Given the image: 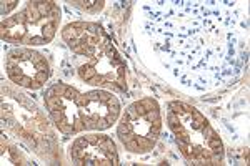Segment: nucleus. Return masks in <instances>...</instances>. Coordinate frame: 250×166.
Instances as JSON below:
<instances>
[{
	"instance_id": "f257e3e1",
	"label": "nucleus",
	"mask_w": 250,
	"mask_h": 166,
	"mask_svg": "<svg viewBox=\"0 0 250 166\" xmlns=\"http://www.w3.org/2000/svg\"><path fill=\"white\" fill-rule=\"evenodd\" d=\"M230 2H155L147 30L164 63L182 82L210 88L237 72V20Z\"/></svg>"
},
{
	"instance_id": "f03ea898",
	"label": "nucleus",
	"mask_w": 250,
	"mask_h": 166,
	"mask_svg": "<svg viewBox=\"0 0 250 166\" xmlns=\"http://www.w3.org/2000/svg\"><path fill=\"white\" fill-rule=\"evenodd\" d=\"M72 65L80 78L102 90L125 92L127 65L110 35L99 23L72 22L62 30Z\"/></svg>"
},
{
	"instance_id": "7ed1b4c3",
	"label": "nucleus",
	"mask_w": 250,
	"mask_h": 166,
	"mask_svg": "<svg viewBox=\"0 0 250 166\" xmlns=\"http://www.w3.org/2000/svg\"><path fill=\"white\" fill-rule=\"evenodd\" d=\"M48 115L63 135L102 131L120 115V103L112 92H80L65 83H55L43 93Z\"/></svg>"
},
{
	"instance_id": "20e7f679",
	"label": "nucleus",
	"mask_w": 250,
	"mask_h": 166,
	"mask_svg": "<svg viewBox=\"0 0 250 166\" xmlns=\"http://www.w3.org/2000/svg\"><path fill=\"white\" fill-rule=\"evenodd\" d=\"M167 123L177 148L192 165L213 166L224 160V145L219 133L195 107L172 102L167 110Z\"/></svg>"
},
{
	"instance_id": "39448f33",
	"label": "nucleus",
	"mask_w": 250,
	"mask_h": 166,
	"mask_svg": "<svg viewBox=\"0 0 250 166\" xmlns=\"http://www.w3.org/2000/svg\"><path fill=\"white\" fill-rule=\"evenodd\" d=\"M60 23V7L52 0L29 2L22 10L2 20V40L12 45L39 47L54 40Z\"/></svg>"
},
{
	"instance_id": "423d86ee",
	"label": "nucleus",
	"mask_w": 250,
	"mask_h": 166,
	"mask_svg": "<svg viewBox=\"0 0 250 166\" xmlns=\"http://www.w3.org/2000/svg\"><path fill=\"white\" fill-rule=\"evenodd\" d=\"M162 133V113L154 98L128 105L117 127V135L130 153H148Z\"/></svg>"
},
{
	"instance_id": "0eeeda50",
	"label": "nucleus",
	"mask_w": 250,
	"mask_h": 166,
	"mask_svg": "<svg viewBox=\"0 0 250 166\" xmlns=\"http://www.w3.org/2000/svg\"><path fill=\"white\" fill-rule=\"evenodd\" d=\"M5 70L12 82L29 90L42 88L50 76V67L45 56L27 47H19L9 52Z\"/></svg>"
},
{
	"instance_id": "6e6552de",
	"label": "nucleus",
	"mask_w": 250,
	"mask_h": 166,
	"mask_svg": "<svg viewBox=\"0 0 250 166\" xmlns=\"http://www.w3.org/2000/svg\"><path fill=\"white\" fill-rule=\"evenodd\" d=\"M72 163L77 166H115L119 155L114 140L107 135L79 136L70 148Z\"/></svg>"
},
{
	"instance_id": "1a4fd4ad",
	"label": "nucleus",
	"mask_w": 250,
	"mask_h": 166,
	"mask_svg": "<svg viewBox=\"0 0 250 166\" xmlns=\"http://www.w3.org/2000/svg\"><path fill=\"white\" fill-rule=\"evenodd\" d=\"M72 3H74L75 7H82L85 12H99L104 7L102 0H100V2L94 0V2H72Z\"/></svg>"
},
{
	"instance_id": "9d476101",
	"label": "nucleus",
	"mask_w": 250,
	"mask_h": 166,
	"mask_svg": "<svg viewBox=\"0 0 250 166\" xmlns=\"http://www.w3.org/2000/svg\"><path fill=\"white\" fill-rule=\"evenodd\" d=\"M15 5H17V2H15V0H12V2H5V0H3V2H2V15H5L7 12H9L10 9H14Z\"/></svg>"
}]
</instances>
